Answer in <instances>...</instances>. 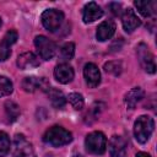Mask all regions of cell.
<instances>
[{
	"label": "cell",
	"instance_id": "5",
	"mask_svg": "<svg viewBox=\"0 0 157 157\" xmlns=\"http://www.w3.org/2000/svg\"><path fill=\"white\" fill-rule=\"evenodd\" d=\"M136 54H137V59H139V63H140L141 67L148 74H155L156 72L155 58H153V54L150 52L148 47L145 43H140L137 45Z\"/></svg>",
	"mask_w": 157,
	"mask_h": 157
},
{
	"label": "cell",
	"instance_id": "2",
	"mask_svg": "<svg viewBox=\"0 0 157 157\" xmlns=\"http://www.w3.org/2000/svg\"><path fill=\"white\" fill-rule=\"evenodd\" d=\"M155 129V121L148 115H141L134 124V135L140 144H145L151 137Z\"/></svg>",
	"mask_w": 157,
	"mask_h": 157
},
{
	"label": "cell",
	"instance_id": "15",
	"mask_svg": "<svg viewBox=\"0 0 157 157\" xmlns=\"http://www.w3.org/2000/svg\"><path fill=\"white\" fill-rule=\"evenodd\" d=\"M114 33H115V23L110 20H107V21H103L98 26L96 37L99 42H105V40L110 39Z\"/></svg>",
	"mask_w": 157,
	"mask_h": 157
},
{
	"label": "cell",
	"instance_id": "13",
	"mask_svg": "<svg viewBox=\"0 0 157 157\" xmlns=\"http://www.w3.org/2000/svg\"><path fill=\"white\" fill-rule=\"evenodd\" d=\"M17 40V33L15 31H9L0 42V61H5L11 54V45Z\"/></svg>",
	"mask_w": 157,
	"mask_h": 157
},
{
	"label": "cell",
	"instance_id": "23",
	"mask_svg": "<svg viewBox=\"0 0 157 157\" xmlns=\"http://www.w3.org/2000/svg\"><path fill=\"white\" fill-rule=\"evenodd\" d=\"M10 151V139L4 131H0V157H5Z\"/></svg>",
	"mask_w": 157,
	"mask_h": 157
},
{
	"label": "cell",
	"instance_id": "17",
	"mask_svg": "<svg viewBox=\"0 0 157 157\" xmlns=\"http://www.w3.org/2000/svg\"><path fill=\"white\" fill-rule=\"evenodd\" d=\"M144 96H145V92H144L142 88H140V87H134V88H131V90L125 94V98H124L126 107H128L129 109H134V108L136 107V104L144 98Z\"/></svg>",
	"mask_w": 157,
	"mask_h": 157
},
{
	"label": "cell",
	"instance_id": "8",
	"mask_svg": "<svg viewBox=\"0 0 157 157\" xmlns=\"http://www.w3.org/2000/svg\"><path fill=\"white\" fill-rule=\"evenodd\" d=\"M22 88L26 91V92H34L36 90H42V91H45L48 92L49 91V82L42 77V78H38V77H34V76H28V77H25L23 81H22Z\"/></svg>",
	"mask_w": 157,
	"mask_h": 157
},
{
	"label": "cell",
	"instance_id": "31",
	"mask_svg": "<svg viewBox=\"0 0 157 157\" xmlns=\"http://www.w3.org/2000/svg\"><path fill=\"white\" fill-rule=\"evenodd\" d=\"M0 27H1V18H0Z\"/></svg>",
	"mask_w": 157,
	"mask_h": 157
},
{
	"label": "cell",
	"instance_id": "16",
	"mask_svg": "<svg viewBox=\"0 0 157 157\" xmlns=\"http://www.w3.org/2000/svg\"><path fill=\"white\" fill-rule=\"evenodd\" d=\"M16 64L20 69L26 70V69H32V67L39 66V60L32 52H26L17 56Z\"/></svg>",
	"mask_w": 157,
	"mask_h": 157
},
{
	"label": "cell",
	"instance_id": "28",
	"mask_svg": "<svg viewBox=\"0 0 157 157\" xmlns=\"http://www.w3.org/2000/svg\"><path fill=\"white\" fill-rule=\"evenodd\" d=\"M121 45H123V40H121V38H120V39H118V42H114V43L110 45V50H112V52H118V50L121 49Z\"/></svg>",
	"mask_w": 157,
	"mask_h": 157
},
{
	"label": "cell",
	"instance_id": "6",
	"mask_svg": "<svg viewBox=\"0 0 157 157\" xmlns=\"http://www.w3.org/2000/svg\"><path fill=\"white\" fill-rule=\"evenodd\" d=\"M12 153L13 157H36V152L32 144L22 134L15 135Z\"/></svg>",
	"mask_w": 157,
	"mask_h": 157
},
{
	"label": "cell",
	"instance_id": "22",
	"mask_svg": "<svg viewBox=\"0 0 157 157\" xmlns=\"http://www.w3.org/2000/svg\"><path fill=\"white\" fill-rule=\"evenodd\" d=\"M74 54H75V44L71 43V42L65 43L61 47V49H60V58L63 60H70V59H72Z\"/></svg>",
	"mask_w": 157,
	"mask_h": 157
},
{
	"label": "cell",
	"instance_id": "7",
	"mask_svg": "<svg viewBox=\"0 0 157 157\" xmlns=\"http://www.w3.org/2000/svg\"><path fill=\"white\" fill-rule=\"evenodd\" d=\"M34 45L38 49V53L42 59L50 60L56 52V45L54 42L48 39L45 36H37L34 38Z\"/></svg>",
	"mask_w": 157,
	"mask_h": 157
},
{
	"label": "cell",
	"instance_id": "18",
	"mask_svg": "<svg viewBox=\"0 0 157 157\" xmlns=\"http://www.w3.org/2000/svg\"><path fill=\"white\" fill-rule=\"evenodd\" d=\"M134 4L144 17H150L156 11V2L152 0H136Z\"/></svg>",
	"mask_w": 157,
	"mask_h": 157
},
{
	"label": "cell",
	"instance_id": "29",
	"mask_svg": "<svg viewBox=\"0 0 157 157\" xmlns=\"http://www.w3.org/2000/svg\"><path fill=\"white\" fill-rule=\"evenodd\" d=\"M135 157H151V156L148 153H146V152H137Z\"/></svg>",
	"mask_w": 157,
	"mask_h": 157
},
{
	"label": "cell",
	"instance_id": "3",
	"mask_svg": "<svg viewBox=\"0 0 157 157\" xmlns=\"http://www.w3.org/2000/svg\"><path fill=\"white\" fill-rule=\"evenodd\" d=\"M85 147L88 153L103 155L107 148V137L101 131H93L85 139Z\"/></svg>",
	"mask_w": 157,
	"mask_h": 157
},
{
	"label": "cell",
	"instance_id": "21",
	"mask_svg": "<svg viewBox=\"0 0 157 157\" xmlns=\"http://www.w3.org/2000/svg\"><path fill=\"white\" fill-rule=\"evenodd\" d=\"M13 91L12 82L6 76H0V98L11 94Z\"/></svg>",
	"mask_w": 157,
	"mask_h": 157
},
{
	"label": "cell",
	"instance_id": "27",
	"mask_svg": "<svg viewBox=\"0 0 157 157\" xmlns=\"http://www.w3.org/2000/svg\"><path fill=\"white\" fill-rule=\"evenodd\" d=\"M109 6H110V9H112V12H113L115 16L121 15V5H120V4H118V2H112Z\"/></svg>",
	"mask_w": 157,
	"mask_h": 157
},
{
	"label": "cell",
	"instance_id": "30",
	"mask_svg": "<svg viewBox=\"0 0 157 157\" xmlns=\"http://www.w3.org/2000/svg\"><path fill=\"white\" fill-rule=\"evenodd\" d=\"M72 157H83V156H81V155H77V153H76V155H74Z\"/></svg>",
	"mask_w": 157,
	"mask_h": 157
},
{
	"label": "cell",
	"instance_id": "24",
	"mask_svg": "<svg viewBox=\"0 0 157 157\" xmlns=\"http://www.w3.org/2000/svg\"><path fill=\"white\" fill-rule=\"evenodd\" d=\"M104 70L105 72L108 74H112V75H120L121 74V70H123V65L120 61H108L104 64Z\"/></svg>",
	"mask_w": 157,
	"mask_h": 157
},
{
	"label": "cell",
	"instance_id": "10",
	"mask_svg": "<svg viewBox=\"0 0 157 157\" xmlns=\"http://www.w3.org/2000/svg\"><path fill=\"white\" fill-rule=\"evenodd\" d=\"M109 155L110 157H128L126 142L121 136L114 135L109 141Z\"/></svg>",
	"mask_w": 157,
	"mask_h": 157
},
{
	"label": "cell",
	"instance_id": "9",
	"mask_svg": "<svg viewBox=\"0 0 157 157\" xmlns=\"http://www.w3.org/2000/svg\"><path fill=\"white\" fill-rule=\"evenodd\" d=\"M83 77H85L86 83L91 88L97 87L99 85V82H101L99 70L93 63H88V64L85 65V67H83Z\"/></svg>",
	"mask_w": 157,
	"mask_h": 157
},
{
	"label": "cell",
	"instance_id": "19",
	"mask_svg": "<svg viewBox=\"0 0 157 157\" xmlns=\"http://www.w3.org/2000/svg\"><path fill=\"white\" fill-rule=\"evenodd\" d=\"M48 97H49V99H50L52 105H53L54 108H56V109L63 108V107L65 105V103H66V98H65L64 93H63L60 90H58V88H49V91H48Z\"/></svg>",
	"mask_w": 157,
	"mask_h": 157
},
{
	"label": "cell",
	"instance_id": "4",
	"mask_svg": "<svg viewBox=\"0 0 157 157\" xmlns=\"http://www.w3.org/2000/svg\"><path fill=\"white\" fill-rule=\"evenodd\" d=\"M42 23L49 32H55L60 28L64 21V13L56 9H48L42 13Z\"/></svg>",
	"mask_w": 157,
	"mask_h": 157
},
{
	"label": "cell",
	"instance_id": "26",
	"mask_svg": "<svg viewBox=\"0 0 157 157\" xmlns=\"http://www.w3.org/2000/svg\"><path fill=\"white\" fill-rule=\"evenodd\" d=\"M103 104L102 103H94L91 108H90V110H88V113H87V117H90V118H92L93 120L99 115V113L103 110V108L104 107H102Z\"/></svg>",
	"mask_w": 157,
	"mask_h": 157
},
{
	"label": "cell",
	"instance_id": "11",
	"mask_svg": "<svg viewBox=\"0 0 157 157\" xmlns=\"http://www.w3.org/2000/svg\"><path fill=\"white\" fill-rule=\"evenodd\" d=\"M102 16H103V10L94 1H91L85 5L83 11H82V20L85 23L94 22L96 20L101 18Z\"/></svg>",
	"mask_w": 157,
	"mask_h": 157
},
{
	"label": "cell",
	"instance_id": "14",
	"mask_svg": "<svg viewBox=\"0 0 157 157\" xmlns=\"http://www.w3.org/2000/svg\"><path fill=\"white\" fill-rule=\"evenodd\" d=\"M74 69L69 65V64H59L55 66L54 69V77L56 81H59L60 83H69L72 81L74 78Z\"/></svg>",
	"mask_w": 157,
	"mask_h": 157
},
{
	"label": "cell",
	"instance_id": "12",
	"mask_svg": "<svg viewBox=\"0 0 157 157\" xmlns=\"http://www.w3.org/2000/svg\"><path fill=\"white\" fill-rule=\"evenodd\" d=\"M121 23H123L124 29L130 33V32L135 31L141 25V20L137 17V15L135 13V11L132 9H126V10H124V12L121 15Z\"/></svg>",
	"mask_w": 157,
	"mask_h": 157
},
{
	"label": "cell",
	"instance_id": "20",
	"mask_svg": "<svg viewBox=\"0 0 157 157\" xmlns=\"http://www.w3.org/2000/svg\"><path fill=\"white\" fill-rule=\"evenodd\" d=\"M5 113H6L7 120L10 123H13L20 117V107L12 101H6L5 102Z\"/></svg>",
	"mask_w": 157,
	"mask_h": 157
},
{
	"label": "cell",
	"instance_id": "1",
	"mask_svg": "<svg viewBox=\"0 0 157 157\" xmlns=\"http://www.w3.org/2000/svg\"><path fill=\"white\" fill-rule=\"evenodd\" d=\"M43 140H44V142H47L52 146L60 147V146L67 145L72 141V134L69 130L64 129L63 126L54 125L45 131V134L43 135Z\"/></svg>",
	"mask_w": 157,
	"mask_h": 157
},
{
	"label": "cell",
	"instance_id": "25",
	"mask_svg": "<svg viewBox=\"0 0 157 157\" xmlns=\"http://www.w3.org/2000/svg\"><path fill=\"white\" fill-rule=\"evenodd\" d=\"M69 102L71 103V105L76 109V110H80L83 108V104H85V101H83V97L80 94V93H70L69 94Z\"/></svg>",
	"mask_w": 157,
	"mask_h": 157
}]
</instances>
